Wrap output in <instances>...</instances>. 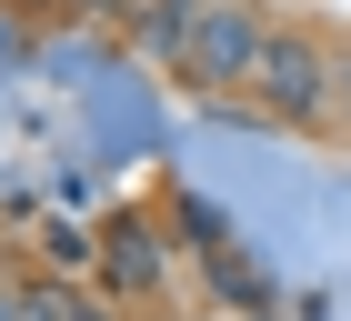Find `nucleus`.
Returning <instances> with one entry per match:
<instances>
[{
	"instance_id": "f257e3e1",
	"label": "nucleus",
	"mask_w": 351,
	"mask_h": 321,
	"mask_svg": "<svg viewBox=\"0 0 351 321\" xmlns=\"http://www.w3.org/2000/svg\"><path fill=\"white\" fill-rule=\"evenodd\" d=\"M261 51H271V40L241 21V10H201V30H191V71H201V80H251Z\"/></svg>"
},
{
	"instance_id": "f03ea898",
	"label": "nucleus",
	"mask_w": 351,
	"mask_h": 321,
	"mask_svg": "<svg viewBox=\"0 0 351 321\" xmlns=\"http://www.w3.org/2000/svg\"><path fill=\"white\" fill-rule=\"evenodd\" d=\"M251 80H261L281 110H311V101H322V51H311V40H271Z\"/></svg>"
},
{
	"instance_id": "7ed1b4c3",
	"label": "nucleus",
	"mask_w": 351,
	"mask_h": 321,
	"mask_svg": "<svg viewBox=\"0 0 351 321\" xmlns=\"http://www.w3.org/2000/svg\"><path fill=\"white\" fill-rule=\"evenodd\" d=\"M110 271H121V281H151V271H161L151 231H110Z\"/></svg>"
},
{
	"instance_id": "20e7f679",
	"label": "nucleus",
	"mask_w": 351,
	"mask_h": 321,
	"mask_svg": "<svg viewBox=\"0 0 351 321\" xmlns=\"http://www.w3.org/2000/svg\"><path fill=\"white\" fill-rule=\"evenodd\" d=\"M21 321H81V311H71L60 292H30V301H21Z\"/></svg>"
}]
</instances>
